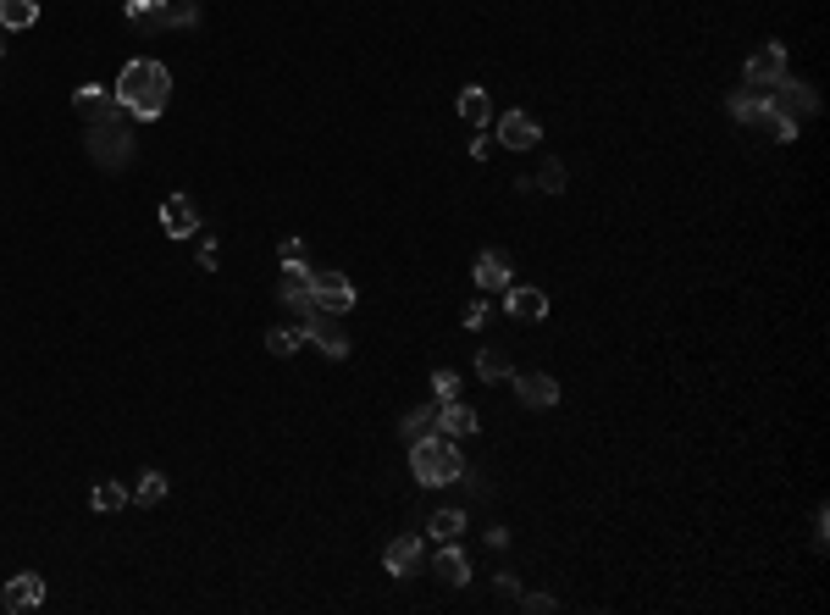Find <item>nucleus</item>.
Instances as JSON below:
<instances>
[{"instance_id":"obj_1","label":"nucleus","mask_w":830,"mask_h":615,"mask_svg":"<svg viewBox=\"0 0 830 615\" xmlns=\"http://www.w3.org/2000/svg\"><path fill=\"white\" fill-rule=\"evenodd\" d=\"M72 106L89 117V133H83V150H89V161H100L106 172H122L133 161V111L117 106V95L100 84H83L78 95H72Z\"/></svg>"},{"instance_id":"obj_2","label":"nucleus","mask_w":830,"mask_h":615,"mask_svg":"<svg viewBox=\"0 0 830 615\" xmlns=\"http://www.w3.org/2000/svg\"><path fill=\"white\" fill-rule=\"evenodd\" d=\"M117 106L133 111V122H150L166 111V100H172V73H166L161 61H128L117 78Z\"/></svg>"},{"instance_id":"obj_3","label":"nucleus","mask_w":830,"mask_h":615,"mask_svg":"<svg viewBox=\"0 0 830 615\" xmlns=\"http://www.w3.org/2000/svg\"><path fill=\"white\" fill-rule=\"evenodd\" d=\"M410 471L421 488H449L454 477H465V455L449 433H432L421 444H410Z\"/></svg>"},{"instance_id":"obj_4","label":"nucleus","mask_w":830,"mask_h":615,"mask_svg":"<svg viewBox=\"0 0 830 615\" xmlns=\"http://www.w3.org/2000/svg\"><path fill=\"white\" fill-rule=\"evenodd\" d=\"M305 344H316L327 361H344L349 355V333H344V316H332V311H310L305 316Z\"/></svg>"},{"instance_id":"obj_5","label":"nucleus","mask_w":830,"mask_h":615,"mask_svg":"<svg viewBox=\"0 0 830 615\" xmlns=\"http://www.w3.org/2000/svg\"><path fill=\"white\" fill-rule=\"evenodd\" d=\"M310 294H316V305H321V311H332V316L355 311V283H349L344 272H332V266L310 272Z\"/></svg>"},{"instance_id":"obj_6","label":"nucleus","mask_w":830,"mask_h":615,"mask_svg":"<svg viewBox=\"0 0 830 615\" xmlns=\"http://www.w3.org/2000/svg\"><path fill=\"white\" fill-rule=\"evenodd\" d=\"M742 78H747V89H770L775 78H786V45L781 39H764V45L747 56Z\"/></svg>"},{"instance_id":"obj_7","label":"nucleus","mask_w":830,"mask_h":615,"mask_svg":"<svg viewBox=\"0 0 830 615\" xmlns=\"http://www.w3.org/2000/svg\"><path fill=\"white\" fill-rule=\"evenodd\" d=\"M161 228H166V239H194L200 233V205H194V194H172L161 205Z\"/></svg>"},{"instance_id":"obj_8","label":"nucleus","mask_w":830,"mask_h":615,"mask_svg":"<svg viewBox=\"0 0 830 615\" xmlns=\"http://www.w3.org/2000/svg\"><path fill=\"white\" fill-rule=\"evenodd\" d=\"M537 139H543V128H537V117H532V111H504V117H498V145H510V150H532Z\"/></svg>"},{"instance_id":"obj_9","label":"nucleus","mask_w":830,"mask_h":615,"mask_svg":"<svg viewBox=\"0 0 830 615\" xmlns=\"http://www.w3.org/2000/svg\"><path fill=\"white\" fill-rule=\"evenodd\" d=\"M0 604H6V610H39V604H45V577H34V571H17L12 582H6V593H0Z\"/></svg>"},{"instance_id":"obj_10","label":"nucleus","mask_w":830,"mask_h":615,"mask_svg":"<svg viewBox=\"0 0 830 615\" xmlns=\"http://www.w3.org/2000/svg\"><path fill=\"white\" fill-rule=\"evenodd\" d=\"M510 383H515V394L526 399L532 410H548V405H559V383L548 372H510Z\"/></svg>"},{"instance_id":"obj_11","label":"nucleus","mask_w":830,"mask_h":615,"mask_svg":"<svg viewBox=\"0 0 830 615\" xmlns=\"http://www.w3.org/2000/svg\"><path fill=\"white\" fill-rule=\"evenodd\" d=\"M504 311H510L515 322H543L548 316V294L526 289V283H510V289H504Z\"/></svg>"},{"instance_id":"obj_12","label":"nucleus","mask_w":830,"mask_h":615,"mask_svg":"<svg viewBox=\"0 0 830 615\" xmlns=\"http://www.w3.org/2000/svg\"><path fill=\"white\" fill-rule=\"evenodd\" d=\"M476 283H482L487 294L510 289V283H515V266H510V255H504V250H482V255H476Z\"/></svg>"},{"instance_id":"obj_13","label":"nucleus","mask_w":830,"mask_h":615,"mask_svg":"<svg viewBox=\"0 0 830 615\" xmlns=\"http://www.w3.org/2000/svg\"><path fill=\"white\" fill-rule=\"evenodd\" d=\"M382 566H388V577H410V571L421 566V538H415V532H399V538L382 549Z\"/></svg>"},{"instance_id":"obj_14","label":"nucleus","mask_w":830,"mask_h":615,"mask_svg":"<svg viewBox=\"0 0 830 615\" xmlns=\"http://www.w3.org/2000/svg\"><path fill=\"white\" fill-rule=\"evenodd\" d=\"M122 12H128V23L144 28V34H161V28H172V0H128Z\"/></svg>"},{"instance_id":"obj_15","label":"nucleus","mask_w":830,"mask_h":615,"mask_svg":"<svg viewBox=\"0 0 830 615\" xmlns=\"http://www.w3.org/2000/svg\"><path fill=\"white\" fill-rule=\"evenodd\" d=\"M277 300H283V311H294L299 322H305V316L316 311V294H310V272H288L283 289H277Z\"/></svg>"},{"instance_id":"obj_16","label":"nucleus","mask_w":830,"mask_h":615,"mask_svg":"<svg viewBox=\"0 0 830 615\" xmlns=\"http://www.w3.org/2000/svg\"><path fill=\"white\" fill-rule=\"evenodd\" d=\"M438 433L449 438H471L476 433V410L460 405V399H438Z\"/></svg>"},{"instance_id":"obj_17","label":"nucleus","mask_w":830,"mask_h":615,"mask_svg":"<svg viewBox=\"0 0 830 615\" xmlns=\"http://www.w3.org/2000/svg\"><path fill=\"white\" fill-rule=\"evenodd\" d=\"M460 117L471 122V128H487V122H493V95H487L482 84H465L460 89Z\"/></svg>"},{"instance_id":"obj_18","label":"nucleus","mask_w":830,"mask_h":615,"mask_svg":"<svg viewBox=\"0 0 830 615\" xmlns=\"http://www.w3.org/2000/svg\"><path fill=\"white\" fill-rule=\"evenodd\" d=\"M438 577L449 582V588H465V582H471V560L460 555V543H438Z\"/></svg>"},{"instance_id":"obj_19","label":"nucleus","mask_w":830,"mask_h":615,"mask_svg":"<svg viewBox=\"0 0 830 615\" xmlns=\"http://www.w3.org/2000/svg\"><path fill=\"white\" fill-rule=\"evenodd\" d=\"M399 433L410 438V444H421V438H432V433H438V405H421V410H410V416H404V422H399Z\"/></svg>"},{"instance_id":"obj_20","label":"nucleus","mask_w":830,"mask_h":615,"mask_svg":"<svg viewBox=\"0 0 830 615\" xmlns=\"http://www.w3.org/2000/svg\"><path fill=\"white\" fill-rule=\"evenodd\" d=\"M39 0H0V28H34Z\"/></svg>"},{"instance_id":"obj_21","label":"nucleus","mask_w":830,"mask_h":615,"mask_svg":"<svg viewBox=\"0 0 830 615\" xmlns=\"http://www.w3.org/2000/svg\"><path fill=\"white\" fill-rule=\"evenodd\" d=\"M427 532L438 543H460L465 538V510H438V516L427 521Z\"/></svg>"},{"instance_id":"obj_22","label":"nucleus","mask_w":830,"mask_h":615,"mask_svg":"<svg viewBox=\"0 0 830 615\" xmlns=\"http://www.w3.org/2000/svg\"><path fill=\"white\" fill-rule=\"evenodd\" d=\"M510 372L515 366H510V355L504 350H476V377H482V383H504Z\"/></svg>"},{"instance_id":"obj_23","label":"nucleus","mask_w":830,"mask_h":615,"mask_svg":"<svg viewBox=\"0 0 830 615\" xmlns=\"http://www.w3.org/2000/svg\"><path fill=\"white\" fill-rule=\"evenodd\" d=\"M128 488H122V483H95V494H89V505H95L100 510V516H117V510L122 505H128Z\"/></svg>"},{"instance_id":"obj_24","label":"nucleus","mask_w":830,"mask_h":615,"mask_svg":"<svg viewBox=\"0 0 830 615\" xmlns=\"http://www.w3.org/2000/svg\"><path fill=\"white\" fill-rule=\"evenodd\" d=\"M266 344H272V355H294V350H305V322H294V327H272V333H266Z\"/></svg>"},{"instance_id":"obj_25","label":"nucleus","mask_w":830,"mask_h":615,"mask_svg":"<svg viewBox=\"0 0 830 615\" xmlns=\"http://www.w3.org/2000/svg\"><path fill=\"white\" fill-rule=\"evenodd\" d=\"M128 494H133V505H161V499H166V477H161V471H144Z\"/></svg>"},{"instance_id":"obj_26","label":"nucleus","mask_w":830,"mask_h":615,"mask_svg":"<svg viewBox=\"0 0 830 615\" xmlns=\"http://www.w3.org/2000/svg\"><path fill=\"white\" fill-rule=\"evenodd\" d=\"M759 111H764V89H753V95H747V89H736V95H731V117L736 122H759Z\"/></svg>"},{"instance_id":"obj_27","label":"nucleus","mask_w":830,"mask_h":615,"mask_svg":"<svg viewBox=\"0 0 830 615\" xmlns=\"http://www.w3.org/2000/svg\"><path fill=\"white\" fill-rule=\"evenodd\" d=\"M565 161H543V172H537V189L543 194H565Z\"/></svg>"},{"instance_id":"obj_28","label":"nucleus","mask_w":830,"mask_h":615,"mask_svg":"<svg viewBox=\"0 0 830 615\" xmlns=\"http://www.w3.org/2000/svg\"><path fill=\"white\" fill-rule=\"evenodd\" d=\"M432 394H438V399H460V372L438 366V372H432Z\"/></svg>"},{"instance_id":"obj_29","label":"nucleus","mask_w":830,"mask_h":615,"mask_svg":"<svg viewBox=\"0 0 830 615\" xmlns=\"http://www.w3.org/2000/svg\"><path fill=\"white\" fill-rule=\"evenodd\" d=\"M277 255H283V272H310L305 266V239H283V250Z\"/></svg>"},{"instance_id":"obj_30","label":"nucleus","mask_w":830,"mask_h":615,"mask_svg":"<svg viewBox=\"0 0 830 615\" xmlns=\"http://www.w3.org/2000/svg\"><path fill=\"white\" fill-rule=\"evenodd\" d=\"M194 28V23H200V6H194V0H172V28Z\"/></svg>"},{"instance_id":"obj_31","label":"nucleus","mask_w":830,"mask_h":615,"mask_svg":"<svg viewBox=\"0 0 830 615\" xmlns=\"http://www.w3.org/2000/svg\"><path fill=\"white\" fill-rule=\"evenodd\" d=\"M521 604L526 610H537V615H548V610H559L554 599H548V593H521Z\"/></svg>"},{"instance_id":"obj_32","label":"nucleus","mask_w":830,"mask_h":615,"mask_svg":"<svg viewBox=\"0 0 830 615\" xmlns=\"http://www.w3.org/2000/svg\"><path fill=\"white\" fill-rule=\"evenodd\" d=\"M498 593H504V599H521V582H515V571H498Z\"/></svg>"},{"instance_id":"obj_33","label":"nucleus","mask_w":830,"mask_h":615,"mask_svg":"<svg viewBox=\"0 0 830 615\" xmlns=\"http://www.w3.org/2000/svg\"><path fill=\"white\" fill-rule=\"evenodd\" d=\"M465 327H487V300L465 305Z\"/></svg>"},{"instance_id":"obj_34","label":"nucleus","mask_w":830,"mask_h":615,"mask_svg":"<svg viewBox=\"0 0 830 615\" xmlns=\"http://www.w3.org/2000/svg\"><path fill=\"white\" fill-rule=\"evenodd\" d=\"M200 272H216V239H200Z\"/></svg>"},{"instance_id":"obj_35","label":"nucleus","mask_w":830,"mask_h":615,"mask_svg":"<svg viewBox=\"0 0 830 615\" xmlns=\"http://www.w3.org/2000/svg\"><path fill=\"white\" fill-rule=\"evenodd\" d=\"M0 50H6V45H0Z\"/></svg>"}]
</instances>
